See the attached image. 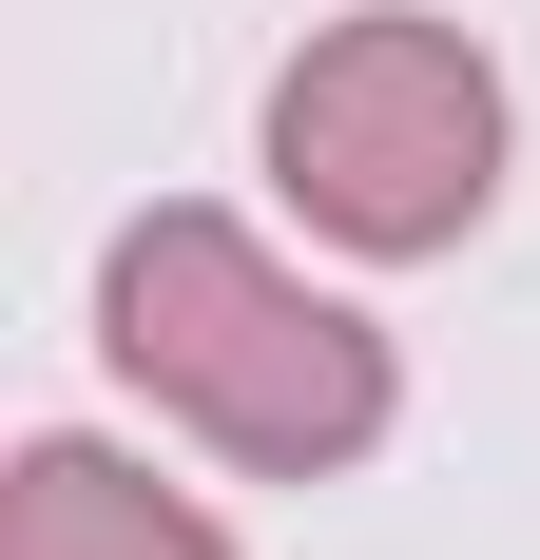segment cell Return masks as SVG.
<instances>
[{
  "label": "cell",
  "mask_w": 540,
  "mask_h": 560,
  "mask_svg": "<svg viewBox=\"0 0 540 560\" xmlns=\"http://www.w3.org/2000/svg\"><path fill=\"white\" fill-rule=\"evenodd\" d=\"M97 348L116 387H155L193 445L270 464V483H328V464L386 445V329L348 290H309L290 252H251L232 213H136L97 252Z\"/></svg>",
  "instance_id": "cell-1"
},
{
  "label": "cell",
  "mask_w": 540,
  "mask_h": 560,
  "mask_svg": "<svg viewBox=\"0 0 540 560\" xmlns=\"http://www.w3.org/2000/svg\"><path fill=\"white\" fill-rule=\"evenodd\" d=\"M270 194L309 232H348V252H463L502 194V78L463 20H406V0H367V20H328L290 78H270Z\"/></svg>",
  "instance_id": "cell-2"
},
{
  "label": "cell",
  "mask_w": 540,
  "mask_h": 560,
  "mask_svg": "<svg viewBox=\"0 0 540 560\" xmlns=\"http://www.w3.org/2000/svg\"><path fill=\"white\" fill-rule=\"evenodd\" d=\"M0 560H232V541L174 503V483H136L116 445H20V483H0Z\"/></svg>",
  "instance_id": "cell-3"
}]
</instances>
